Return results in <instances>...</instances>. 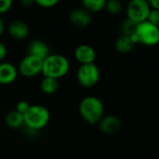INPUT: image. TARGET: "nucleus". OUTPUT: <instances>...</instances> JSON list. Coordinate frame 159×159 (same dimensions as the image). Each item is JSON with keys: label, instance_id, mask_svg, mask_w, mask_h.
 <instances>
[{"label": "nucleus", "instance_id": "bb28decb", "mask_svg": "<svg viewBox=\"0 0 159 159\" xmlns=\"http://www.w3.org/2000/svg\"><path fill=\"white\" fill-rule=\"evenodd\" d=\"M4 32H5V23H4V20H2V18H0V37L2 36Z\"/></svg>", "mask_w": 159, "mask_h": 159}, {"label": "nucleus", "instance_id": "f8f14e48", "mask_svg": "<svg viewBox=\"0 0 159 159\" xmlns=\"http://www.w3.org/2000/svg\"><path fill=\"white\" fill-rule=\"evenodd\" d=\"M8 34L16 40H23L29 34V27L23 20H15L8 25Z\"/></svg>", "mask_w": 159, "mask_h": 159}, {"label": "nucleus", "instance_id": "a878e982", "mask_svg": "<svg viewBox=\"0 0 159 159\" xmlns=\"http://www.w3.org/2000/svg\"><path fill=\"white\" fill-rule=\"evenodd\" d=\"M149 3H150V6L152 8L159 10V0H151V1H149Z\"/></svg>", "mask_w": 159, "mask_h": 159}, {"label": "nucleus", "instance_id": "0eeeda50", "mask_svg": "<svg viewBox=\"0 0 159 159\" xmlns=\"http://www.w3.org/2000/svg\"><path fill=\"white\" fill-rule=\"evenodd\" d=\"M42 69L43 60L27 54V56L20 61L18 71L25 77H34L42 74Z\"/></svg>", "mask_w": 159, "mask_h": 159}, {"label": "nucleus", "instance_id": "423d86ee", "mask_svg": "<svg viewBox=\"0 0 159 159\" xmlns=\"http://www.w3.org/2000/svg\"><path fill=\"white\" fill-rule=\"evenodd\" d=\"M100 76V69L95 63L80 65L76 74L78 83L84 88H92L97 85Z\"/></svg>", "mask_w": 159, "mask_h": 159}, {"label": "nucleus", "instance_id": "6ab92c4d", "mask_svg": "<svg viewBox=\"0 0 159 159\" xmlns=\"http://www.w3.org/2000/svg\"><path fill=\"white\" fill-rule=\"evenodd\" d=\"M104 9L112 15L119 14L123 9V5L119 0H109L106 1Z\"/></svg>", "mask_w": 159, "mask_h": 159}, {"label": "nucleus", "instance_id": "aec40b11", "mask_svg": "<svg viewBox=\"0 0 159 159\" xmlns=\"http://www.w3.org/2000/svg\"><path fill=\"white\" fill-rule=\"evenodd\" d=\"M148 21H150L151 23H153L154 25L159 27V10L158 9H155L152 8L150 11V14L148 16Z\"/></svg>", "mask_w": 159, "mask_h": 159}, {"label": "nucleus", "instance_id": "2eb2a0df", "mask_svg": "<svg viewBox=\"0 0 159 159\" xmlns=\"http://www.w3.org/2000/svg\"><path fill=\"white\" fill-rule=\"evenodd\" d=\"M5 121L7 126L12 129H19L24 126L23 115L20 114L16 110H12L8 112L6 116Z\"/></svg>", "mask_w": 159, "mask_h": 159}, {"label": "nucleus", "instance_id": "cd10ccee", "mask_svg": "<svg viewBox=\"0 0 159 159\" xmlns=\"http://www.w3.org/2000/svg\"><path fill=\"white\" fill-rule=\"evenodd\" d=\"M0 137H1V135H0Z\"/></svg>", "mask_w": 159, "mask_h": 159}, {"label": "nucleus", "instance_id": "393cba45", "mask_svg": "<svg viewBox=\"0 0 159 159\" xmlns=\"http://www.w3.org/2000/svg\"><path fill=\"white\" fill-rule=\"evenodd\" d=\"M34 3V1H33V0H22V1H20V4L24 7H30Z\"/></svg>", "mask_w": 159, "mask_h": 159}, {"label": "nucleus", "instance_id": "4468645a", "mask_svg": "<svg viewBox=\"0 0 159 159\" xmlns=\"http://www.w3.org/2000/svg\"><path fill=\"white\" fill-rule=\"evenodd\" d=\"M135 44L136 43L134 42L132 37L121 34L116 39V41L115 43V48L119 53L127 54V53H129L133 49Z\"/></svg>", "mask_w": 159, "mask_h": 159}, {"label": "nucleus", "instance_id": "7ed1b4c3", "mask_svg": "<svg viewBox=\"0 0 159 159\" xmlns=\"http://www.w3.org/2000/svg\"><path fill=\"white\" fill-rule=\"evenodd\" d=\"M24 126L34 131H38L44 129L50 118V114L48 108L41 104L31 105L29 110L23 115Z\"/></svg>", "mask_w": 159, "mask_h": 159}, {"label": "nucleus", "instance_id": "9d476101", "mask_svg": "<svg viewBox=\"0 0 159 159\" xmlns=\"http://www.w3.org/2000/svg\"><path fill=\"white\" fill-rule=\"evenodd\" d=\"M18 69L10 62H0V85H9L18 76Z\"/></svg>", "mask_w": 159, "mask_h": 159}, {"label": "nucleus", "instance_id": "dca6fc26", "mask_svg": "<svg viewBox=\"0 0 159 159\" xmlns=\"http://www.w3.org/2000/svg\"><path fill=\"white\" fill-rule=\"evenodd\" d=\"M40 89L46 94H54L59 89L58 79L44 76L40 83Z\"/></svg>", "mask_w": 159, "mask_h": 159}, {"label": "nucleus", "instance_id": "f3484780", "mask_svg": "<svg viewBox=\"0 0 159 159\" xmlns=\"http://www.w3.org/2000/svg\"><path fill=\"white\" fill-rule=\"evenodd\" d=\"M105 0H84L82 2L83 7L89 12H99L104 9L105 7Z\"/></svg>", "mask_w": 159, "mask_h": 159}, {"label": "nucleus", "instance_id": "f257e3e1", "mask_svg": "<svg viewBox=\"0 0 159 159\" xmlns=\"http://www.w3.org/2000/svg\"><path fill=\"white\" fill-rule=\"evenodd\" d=\"M79 114L90 125L98 124L104 116V105L95 96H87L79 103Z\"/></svg>", "mask_w": 159, "mask_h": 159}, {"label": "nucleus", "instance_id": "ddd939ff", "mask_svg": "<svg viewBox=\"0 0 159 159\" xmlns=\"http://www.w3.org/2000/svg\"><path fill=\"white\" fill-rule=\"evenodd\" d=\"M27 52L28 55L37 57L44 61L49 55V48L45 42L39 39H34L29 43Z\"/></svg>", "mask_w": 159, "mask_h": 159}, {"label": "nucleus", "instance_id": "f03ea898", "mask_svg": "<svg viewBox=\"0 0 159 159\" xmlns=\"http://www.w3.org/2000/svg\"><path fill=\"white\" fill-rule=\"evenodd\" d=\"M70 70L68 59L61 54H49L43 61L42 74L46 77L59 79L67 75Z\"/></svg>", "mask_w": 159, "mask_h": 159}, {"label": "nucleus", "instance_id": "a211bd4d", "mask_svg": "<svg viewBox=\"0 0 159 159\" xmlns=\"http://www.w3.org/2000/svg\"><path fill=\"white\" fill-rule=\"evenodd\" d=\"M137 26H138V23H136V22H134L131 20L127 18L125 20L122 21V23L120 25L121 34L132 37L135 34V33H136Z\"/></svg>", "mask_w": 159, "mask_h": 159}, {"label": "nucleus", "instance_id": "412c9836", "mask_svg": "<svg viewBox=\"0 0 159 159\" xmlns=\"http://www.w3.org/2000/svg\"><path fill=\"white\" fill-rule=\"evenodd\" d=\"M34 3L41 7L49 8V7H55L58 4V1L57 0H37Z\"/></svg>", "mask_w": 159, "mask_h": 159}, {"label": "nucleus", "instance_id": "39448f33", "mask_svg": "<svg viewBox=\"0 0 159 159\" xmlns=\"http://www.w3.org/2000/svg\"><path fill=\"white\" fill-rule=\"evenodd\" d=\"M152 7L145 0H132L127 6V18L136 23H141L148 20Z\"/></svg>", "mask_w": 159, "mask_h": 159}, {"label": "nucleus", "instance_id": "6e6552de", "mask_svg": "<svg viewBox=\"0 0 159 159\" xmlns=\"http://www.w3.org/2000/svg\"><path fill=\"white\" fill-rule=\"evenodd\" d=\"M99 129L107 135H113L118 132L121 128V121L120 119L113 115L104 116L101 121L98 123Z\"/></svg>", "mask_w": 159, "mask_h": 159}, {"label": "nucleus", "instance_id": "4be33fe9", "mask_svg": "<svg viewBox=\"0 0 159 159\" xmlns=\"http://www.w3.org/2000/svg\"><path fill=\"white\" fill-rule=\"evenodd\" d=\"M30 104L29 102H25V101H20L17 103V106H16V111L19 112L20 114L21 115H24L30 108Z\"/></svg>", "mask_w": 159, "mask_h": 159}, {"label": "nucleus", "instance_id": "5701e85b", "mask_svg": "<svg viewBox=\"0 0 159 159\" xmlns=\"http://www.w3.org/2000/svg\"><path fill=\"white\" fill-rule=\"evenodd\" d=\"M12 7L11 0H0V14L7 12Z\"/></svg>", "mask_w": 159, "mask_h": 159}, {"label": "nucleus", "instance_id": "9b49d317", "mask_svg": "<svg viewBox=\"0 0 159 159\" xmlns=\"http://www.w3.org/2000/svg\"><path fill=\"white\" fill-rule=\"evenodd\" d=\"M92 20L91 13L84 7L75 8L70 13V21L77 27H87Z\"/></svg>", "mask_w": 159, "mask_h": 159}, {"label": "nucleus", "instance_id": "b1692460", "mask_svg": "<svg viewBox=\"0 0 159 159\" xmlns=\"http://www.w3.org/2000/svg\"><path fill=\"white\" fill-rule=\"evenodd\" d=\"M7 47L5 46L4 43H2V42L0 41V62H2L3 60L7 57Z\"/></svg>", "mask_w": 159, "mask_h": 159}, {"label": "nucleus", "instance_id": "20e7f679", "mask_svg": "<svg viewBox=\"0 0 159 159\" xmlns=\"http://www.w3.org/2000/svg\"><path fill=\"white\" fill-rule=\"evenodd\" d=\"M132 38L136 44L140 43L147 47L157 46L159 43V27L148 20L141 22Z\"/></svg>", "mask_w": 159, "mask_h": 159}, {"label": "nucleus", "instance_id": "1a4fd4ad", "mask_svg": "<svg viewBox=\"0 0 159 159\" xmlns=\"http://www.w3.org/2000/svg\"><path fill=\"white\" fill-rule=\"evenodd\" d=\"M75 58L79 63H81V65L94 63L96 59V51L91 46L82 44L75 49Z\"/></svg>", "mask_w": 159, "mask_h": 159}]
</instances>
